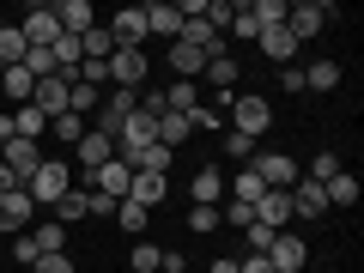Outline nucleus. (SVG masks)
Returning <instances> with one entry per match:
<instances>
[{"instance_id":"obj_48","label":"nucleus","mask_w":364,"mask_h":273,"mask_svg":"<svg viewBox=\"0 0 364 273\" xmlns=\"http://www.w3.org/2000/svg\"><path fill=\"white\" fill-rule=\"evenodd\" d=\"M6 188H18V182H13V170H6V164H0V195H6Z\"/></svg>"},{"instance_id":"obj_40","label":"nucleus","mask_w":364,"mask_h":273,"mask_svg":"<svg viewBox=\"0 0 364 273\" xmlns=\"http://www.w3.org/2000/svg\"><path fill=\"white\" fill-rule=\"evenodd\" d=\"M249 255H267V249H273V237H279V231H267V225H249Z\"/></svg>"},{"instance_id":"obj_23","label":"nucleus","mask_w":364,"mask_h":273,"mask_svg":"<svg viewBox=\"0 0 364 273\" xmlns=\"http://www.w3.org/2000/svg\"><path fill=\"white\" fill-rule=\"evenodd\" d=\"M158 97H164V109H170V116H188V109L200 104L195 79H176V85H164V91H158Z\"/></svg>"},{"instance_id":"obj_15","label":"nucleus","mask_w":364,"mask_h":273,"mask_svg":"<svg viewBox=\"0 0 364 273\" xmlns=\"http://www.w3.org/2000/svg\"><path fill=\"white\" fill-rule=\"evenodd\" d=\"M31 109H43L49 122H55V116H67V85H61L55 73H49V79H37V85H31Z\"/></svg>"},{"instance_id":"obj_22","label":"nucleus","mask_w":364,"mask_h":273,"mask_svg":"<svg viewBox=\"0 0 364 273\" xmlns=\"http://www.w3.org/2000/svg\"><path fill=\"white\" fill-rule=\"evenodd\" d=\"M43 134H49V116L31 109V104H18L13 109V140H43Z\"/></svg>"},{"instance_id":"obj_37","label":"nucleus","mask_w":364,"mask_h":273,"mask_svg":"<svg viewBox=\"0 0 364 273\" xmlns=\"http://www.w3.org/2000/svg\"><path fill=\"white\" fill-rule=\"evenodd\" d=\"M340 170H346V164H340V152H316L310 158V182H328V176H340Z\"/></svg>"},{"instance_id":"obj_5","label":"nucleus","mask_w":364,"mask_h":273,"mask_svg":"<svg viewBox=\"0 0 364 273\" xmlns=\"http://www.w3.org/2000/svg\"><path fill=\"white\" fill-rule=\"evenodd\" d=\"M109 37H116V49H140L152 31H146V6H122L116 18H109Z\"/></svg>"},{"instance_id":"obj_39","label":"nucleus","mask_w":364,"mask_h":273,"mask_svg":"<svg viewBox=\"0 0 364 273\" xmlns=\"http://www.w3.org/2000/svg\"><path fill=\"white\" fill-rule=\"evenodd\" d=\"M164 164H170V152H164V146H146V152L134 158V170H158V176H164Z\"/></svg>"},{"instance_id":"obj_11","label":"nucleus","mask_w":364,"mask_h":273,"mask_svg":"<svg viewBox=\"0 0 364 273\" xmlns=\"http://www.w3.org/2000/svg\"><path fill=\"white\" fill-rule=\"evenodd\" d=\"M31 213H37V207H31V195H25V188H6V195H0V231H6V237H18V231L31 225Z\"/></svg>"},{"instance_id":"obj_28","label":"nucleus","mask_w":364,"mask_h":273,"mask_svg":"<svg viewBox=\"0 0 364 273\" xmlns=\"http://www.w3.org/2000/svg\"><path fill=\"white\" fill-rule=\"evenodd\" d=\"M182 140H188V116H170V109H158V146H164V152H176Z\"/></svg>"},{"instance_id":"obj_20","label":"nucleus","mask_w":364,"mask_h":273,"mask_svg":"<svg viewBox=\"0 0 364 273\" xmlns=\"http://www.w3.org/2000/svg\"><path fill=\"white\" fill-rule=\"evenodd\" d=\"M31 85H37V79L25 73V67H0V97H6V104H31Z\"/></svg>"},{"instance_id":"obj_49","label":"nucleus","mask_w":364,"mask_h":273,"mask_svg":"<svg viewBox=\"0 0 364 273\" xmlns=\"http://www.w3.org/2000/svg\"><path fill=\"white\" fill-rule=\"evenodd\" d=\"M0 25H6V18H0Z\"/></svg>"},{"instance_id":"obj_32","label":"nucleus","mask_w":364,"mask_h":273,"mask_svg":"<svg viewBox=\"0 0 364 273\" xmlns=\"http://www.w3.org/2000/svg\"><path fill=\"white\" fill-rule=\"evenodd\" d=\"M116 225H122L128 237H146V225H152V213H146V207H134V200H116Z\"/></svg>"},{"instance_id":"obj_1","label":"nucleus","mask_w":364,"mask_h":273,"mask_svg":"<svg viewBox=\"0 0 364 273\" xmlns=\"http://www.w3.org/2000/svg\"><path fill=\"white\" fill-rule=\"evenodd\" d=\"M67 188H73V170H67L61 158H43V164H37V176L25 182V195H31V207H55V200H61Z\"/></svg>"},{"instance_id":"obj_27","label":"nucleus","mask_w":364,"mask_h":273,"mask_svg":"<svg viewBox=\"0 0 364 273\" xmlns=\"http://www.w3.org/2000/svg\"><path fill=\"white\" fill-rule=\"evenodd\" d=\"M170 67H176V79H200L207 73V55L188 49V43H170Z\"/></svg>"},{"instance_id":"obj_30","label":"nucleus","mask_w":364,"mask_h":273,"mask_svg":"<svg viewBox=\"0 0 364 273\" xmlns=\"http://www.w3.org/2000/svg\"><path fill=\"white\" fill-rule=\"evenodd\" d=\"M340 85V61H310L304 67V91H334Z\"/></svg>"},{"instance_id":"obj_25","label":"nucleus","mask_w":364,"mask_h":273,"mask_svg":"<svg viewBox=\"0 0 364 273\" xmlns=\"http://www.w3.org/2000/svg\"><path fill=\"white\" fill-rule=\"evenodd\" d=\"M225 195H231V200H243V207H255V200L267 195V182H261L255 170H237V176L225 182Z\"/></svg>"},{"instance_id":"obj_9","label":"nucleus","mask_w":364,"mask_h":273,"mask_svg":"<svg viewBox=\"0 0 364 273\" xmlns=\"http://www.w3.org/2000/svg\"><path fill=\"white\" fill-rule=\"evenodd\" d=\"M267 261H273V273H304V261H310V249H304V237L279 231V237H273V249H267Z\"/></svg>"},{"instance_id":"obj_13","label":"nucleus","mask_w":364,"mask_h":273,"mask_svg":"<svg viewBox=\"0 0 364 273\" xmlns=\"http://www.w3.org/2000/svg\"><path fill=\"white\" fill-rule=\"evenodd\" d=\"M286 195H291V213H304V219H322V213H328L322 182H310V176H298V182L286 188Z\"/></svg>"},{"instance_id":"obj_12","label":"nucleus","mask_w":364,"mask_h":273,"mask_svg":"<svg viewBox=\"0 0 364 273\" xmlns=\"http://www.w3.org/2000/svg\"><path fill=\"white\" fill-rule=\"evenodd\" d=\"M164 195H170V182L158 176V170H134V182H128V200H134V207H146V213H152Z\"/></svg>"},{"instance_id":"obj_21","label":"nucleus","mask_w":364,"mask_h":273,"mask_svg":"<svg viewBox=\"0 0 364 273\" xmlns=\"http://www.w3.org/2000/svg\"><path fill=\"white\" fill-rule=\"evenodd\" d=\"M195 207H225V176L219 170H195Z\"/></svg>"},{"instance_id":"obj_42","label":"nucleus","mask_w":364,"mask_h":273,"mask_svg":"<svg viewBox=\"0 0 364 273\" xmlns=\"http://www.w3.org/2000/svg\"><path fill=\"white\" fill-rule=\"evenodd\" d=\"M213 128H219V116H213L207 104H195V109H188V134H213Z\"/></svg>"},{"instance_id":"obj_6","label":"nucleus","mask_w":364,"mask_h":273,"mask_svg":"<svg viewBox=\"0 0 364 273\" xmlns=\"http://www.w3.org/2000/svg\"><path fill=\"white\" fill-rule=\"evenodd\" d=\"M18 31H25L31 49H55V37H61V18H55V6H31Z\"/></svg>"},{"instance_id":"obj_10","label":"nucleus","mask_w":364,"mask_h":273,"mask_svg":"<svg viewBox=\"0 0 364 273\" xmlns=\"http://www.w3.org/2000/svg\"><path fill=\"white\" fill-rule=\"evenodd\" d=\"M0 164L13 170V182H18V188H25V182L37 176V164H43V152H37V140H6V158H0Z\"/></svg>"},{"instance_id":"obj_7","label":"nucleus","mask_w":364,"mask_h":273,"mask_svg":"<svg viewBox=\"0 0 364 273\" xmlns=\"http://www.w3.org/2000/svg\"><path fill=\"white\" fill-rule=\"evenodd\" d=\"M146 49H116L109 55V85H128V91H140V79H146Z\"/></svg>"},{"instance_id":"obj_18","label":"nucleus","mask_w":364,"mask_h":273,"mask_svg":"<svg viewBox=\"0 0 364 273\" xmlns=\"http://www.w3.org/2000/svg\"><path fill=\"white\" fill-rule=\"evenodd\" d=\"M109 158H116V140H109V134H79V164L85 170H97V164H109Z\"/></svg>"},{"instance_id":"obj_26","label":"nucleus","mask_w":364,"mask_h":273,"mask_svg":"<svg viewBox=\"0 0 364 273\" xmlns=\"http://www.w3.org/2000/svg\"><path fill=\"white\" fill-rule=\"evenodd\" d=\"M25 55H31L25 31H18V25H0V67H25Z\"/></svg>"},{"instance_id":"obj_2","label":"nucleus","mask_w":364,"mask_h":273,"mask_svg":"<svg viewBox=\"0 0 364 273\" xmlns=\"http://www.w3.org/2000/svg\"><path fill=\"white\" fill-rule=\"evenodd\" d=\"M231 122H237V134L261 140V134L273 128V104H267V97H237V104H231Z\"/></svg>"},{"instance_id":"obj_16","label":"nucleus","mask_w":364,"mask_h":273,"mask_svg":"<svg viewBox=\"0 0 364 273\" xmlns=\"http://www.w3.org/2000/svg\"><path fill=\"white\" fill-rule=\"evenodd\" d=\"M55 18H61V31H67V37H85V31L97 25L91 0H61V6H55Z\"/></svg>"},{"instance_id":"obj_31","label":"nucleus","mask_w":364,"mask_h":273,"mask_svg":"<svg viewBox=\"0 0 364 273\" xmlns=\"http://www.w3.org/2000/svg\"><path fill=\"white\" fill-rule=\"evenodd\" d=\"M31 237H37V249H43V255H67V225H55V219H43L37 231H31Z\"/></svg>"},{"instance_id":"obj_45","label":"nucleus","mask_w":364,"mask_h":273,"mask_svg":"<svg viewBox=\"0 0 364 273\" xmlns=\"http://www.w3.org/2000/svg\"><path fill=\"white\" fill-rule=\"evenodd\" d=\"M31 273H73V261H67V255H37Z\"/></svg>"},{"instance_id":"obj_17","label":"nucleus","mask_w":364,"mask_h":273,"mask_svg":"<svg viewBox=\"0 0 364 273\" xmlns=\"http://www.w3.org/2000/svg\"><path fill=\"white\" fill-rule=\"evenodd\" d=\"M146 31H158V37L176 43V37H182V6H170V0H152V6H146Z\"/></svg>"},{"instance_id":"obj_35","label":"nucleus","mask_w":364,"mask_h":273,"mask_svg":"<svg viewBox=\"0 0 364 273\" xmlns=\"http://www.w3.org/2000/svg\"><path fill=\"white\" fill-rule=\"evenodd\" d=\"M128 267H134V273H158V267H164V249H152V243H134Z\"/></svg>"},{"instance_id":"obj_4","label":"nucleus","mask_w":364,"mask_h":273,"mask_svg":"<svg viewBox=\"0 0 364 273\" xmlns=\"http://www.w3.org/2000/svg\"><path fill=\"white\" fill-rule=\"evenodd\" d=\"M128 182H134V164L109 158V164L91 170V195H109V200H128Z\"/></svg>"},{"instance_id":"obj_44","label":"nucleus","mask_w":364,"mask_h":273,"mask_svg":"<svg viewBox=\"0 0 364 273\" xmlns=\"http://www.w3.org/2000/svg\"><path fill=\"white\" fill-rule=\"evenodd\" d=\"M225 152H231V158H249V152H255V140H249V134H225Z\"/></svg>"},{"instance_id":"obj_41","label":"nucleus","mask_w":364,"mask_h":273,"mask_svg":"<svg viewBox=\"0 0 364 273\" xmlns=\"http://www.w3.org/2000/svg\"><path fill=\"white\" fill-rule=\"evenodd\" d=\"M231 31H237V37H243V43H255V37H261V25H255V13H249V6H237Z\"/></svg>"},{"instance_id":"obj_8","label":"nucleus","mask_w":364,"mask_h":273,"mask_svg":"<svg viewBox=\"0 0 364 273\" xmlns=\"http://www.w3.org/2000/svg\"><path fill=\"white\" fill-rule=\"evenodd\" d=\"M249 170H255L267 188H291V182H298V158H286V152H261Z\"/></svg>"},{"instance_id":"obj_36","label":"nucleus","mask_w":364,"mask_h":273,"mask_svg":"<svg viewBox=\"0 0 364 273\" xmlns=\"http://www.w3.org/2000/svg\"><path fill=\"white\" fill-rule=\"evenodd\" d=\"M49 134H55L61 146H79V134H85V122H79L73 109H67V116H55V122H49Z\"/></svg>"},{"instance_id":"obj_19","label":"nucleus","mask_w":364,"mask_h":273,"mask_svg":"<svg viewBox=\"0 0 364 273\" xmlns=\"http://www.w3.org/2000/svg\"><path fill=\"white\" fill-rule=\"evenodd\" d=\"M255 43H261V55H267V61H291V55H298V37H291L286 25H267Z\"/></svg>"},{"instance_id":"obj_47","label":"nucleus","mask_w":364,"mask_h":273,"mask_svg":"<svg viewBox=\"0 0 364 273\" xmlns=\"http://www.w3.org/2000/svg\"><path fill=\"white\" fill-rule=\"evenodd\" d=\"M279 85H286V91H304V67H279Z\"/></svg>"},{"instance_id":"obj_33","label":"nucleus","mask_w":364,"mask_h":273,"mask_svg":"<svg viewBox=\"0 0 364 273\" xmlns=\"http://www.w3.org/2000/svg\"><path fill=\"white\" fill-rule=\"evenodd\" d=\"M207 79H213L219 91H231V85H237V55H213V61H207Z\"/></svg>"},{"instance_id":"obj_24","label":"nucleus","mask_w":364,"mask_h":273,"mask_svg":"<svg viewBox=\"0 0 364 273\" xmlns=\"http://www.w3.org/2000/svg\"><path fill=\"white\" fill-rule=\"evenodd\" d=\"M322 195H328V213H334V207H358V176H346V170H340V176L322 182Z\"/></svg>"},{"instance_id":"obj_46","label":"nucleus","mask_w":364,"mask_h":273,"mask_svg":"<svg viewBox=\"0 0 364 273\" xmlns=\"http://www.w3.org/2000/svg\"><path fill=\"white\" fill-rule=\"evenodd\" d=\"M237 273H273L267 255H237Z\"/></svg>"},{"instance_id":"obj_29","label":"nucleus","mask_w":364,"mask_h":273,"mask_svg":"<svg viewBox=\"0 0 364 273\" xmlns=\"http://www.w3.org/2000/svg\"><path fill=\"white\" fill-rule=\"evenodd\" d=\"M55 225H73V219H85V213H91V195H79V188H67V195L61 200H55Z\"/></svg>"},{"instance_id":"obj_3","label":"nucleus","mask_w":364,"mask_h":273,"mask_svg":"<svg viewBox=\"0 0 364 273\" xmlns=\"http://www.w3.org/2000/svg\"><path fill=\"white\" fill-rule=\"evenodd\" d=\"M328 18H334V6H328V0H304V6H286V31H291L298 43H304V37H316Z\"/></svg>"},{"instance_id":"obj_34","label":"nucleus","mask_w":364,"mask_h":273,"mask_svg":"<svg viewBox=\"0 0 364 273\" xmlns=\"http://www.w3.org/2000/svg\"><path fill=\"white\" fill-rule=\"evenodd\" d=\"M249 13H255V25H286V0H249Z\"/></svg>"},{"instance_id":"obj_14","label":"nucleus","mask_w":364,"mask_h":273,"mask_svg":"<svg viewBox=\"0 0 364 273\" xmlns=\"http://www.w3.org/2000/svg\"><path fill=\"white\" fill-rule=\"evenodd\" d=\"M286 219H291V195H286V188H267V195L255 200V225H267V231H286Z\"/></svg>"},{"instance_id":"obj_38","label":"nucleus","mask_w":364,"mask_h":273,"mask_svg":"<svg viewBox=\"0 0 364 273\" xmlns=\"http://www.w3.org/2000/svg\"><path fill=\"white\" fill-rule=\"evenodd\" d=\"M188 231H200V237L219 231V207H195V213H188Z\"/></svg>"},{"instance_id":"obj_43","label":"nucleus","mask_w":364,"mask_h":273,"mask_svg":"<svg viewBox=\"0 0 364 273\" xmlns=\"http://www.w3.org/2000/svg\"><path fill=\"white\" fill-rule=\"evenodd\" d=\"M37 255H43V249H37V237H31V231H18V237H13V261H31V267H37Z\"/></svg>"}]
</instances>
